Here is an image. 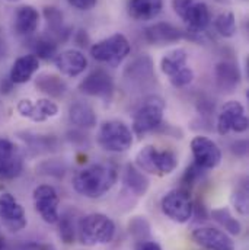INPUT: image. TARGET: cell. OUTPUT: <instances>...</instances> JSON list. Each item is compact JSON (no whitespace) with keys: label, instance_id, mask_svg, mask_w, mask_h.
<instances>
[{"label":"cell","instance_id":"obj_15","mask_svg":"<svg viewBox=\"0 0 249 250\" xmlns=\"http://www.w3.org/2000/svg\"><path fill=\"white\" fill-rule=\"evenodd\" d=\"M16 109L21 117L28 118L34 123H44L50 118H54L59 114L57 104L50 99H38V101L22 99L19 101Z\"/></svg>","mask_w":249,"mask_h":250},{"label":"cell","instance_id":"obj_17","mask_svg":"<svg viewBox=\"0 0 249 250\" xmlns=\"http://www.w3.org/2000/svg\"><path fill=\"white\" fill-rule=\"evenodd\" d=\"M144 38L153 45H169L185 38V32L168 22H158L144 29Z\"/></svg>","mask_w":249,"mask_h":250},{"label":"cell","instance_id":"obj_24","mask_svg":"<svg viewBox=\"0 0 249 250\" xmlns=\"http://www.w3.org/2000/svg\"><path fill=\"white\" fill-rule=\"evenodd\" d=\"M38 23H40V13L34 6L25 4V6H21L16 10L15 31H16L18 35H21V37L32 35L37 31Z\"/></svg>","mask_w":249,"mask_h":250},{"label":"cell","instance_id":"obj_40","mask_svg":"<svg viewBox=\"0 0 249 250\" xmlns=\"http://www.w3.org/2000/svg\"><path fill=\"white\" fill-rule=\"evenodd\" d=\"M230 151L233 154L239 156V157L247 156V153H248V141L247 140H238V141H235L230 146Z\"/></svg>","mask_w":249,"mask_h":250},{"label":"cell","instance_id":"obj_32","mask_svg":"<svg viewBox=\"0 0 249 250\" xmlns=\"http://www.w3.org/2000/svg\"><path fill=\"white\" fill-rule=\"evenodd\" d=\"M57 223H59V234L63 243L71 245L74 242L76 230H77V224L74 221V215L71 214V211H64L59 217Z\"/></svg>","mask_w":249,"mask_h":250},{"label":"cell","instance_id":"obj_14","mask_svg":"<svg viewBox=\"0 0 249 250\" xmlns=\"http://www.w3.org/2000/svg\"><path fill=\"white\" fill-rule=\"evenodd\" d=\"M191 236L198 246L205 250H235V242L230 234L214 227H198Z\"/></svg>","mask_w":249,"mask_h":250},{"label":"cell","instance_id":"obj_29","mask_svg":"<svg viewBox=\"0 0 249 250\" xmlns=\"http://www.w3.org/2000/svg\"><path fill=\"white\" fill-rule=\"evenodd\" d=\"M28 47L31 50V54H34L38 60H50L57 56L59 44L48 35H44L28 41Z\"/></svg>","mask_w":249,"mask_h":250},{"label":"cell","instance_id":"obj_46","mask_svg":"<svg viewBox=\"0 0 249 250\" xmlns=\"http://www.w3.org/2000/svg\"><path fill=\"white\" fill-rule=\"evenodd\" d=\"M3 115H4V105H3V102L0 99V123L3 121Z\"/></svg>","mask_w":249,"mask_h":250},{"label":"cell","instance_id":"obj_37","mask_svg":"<svg viewBox=\"0 0 249 250\" xmlns=\"http://www.w3.org/2000/svg\"><path fill=\"white\" fill-rule=\"evenodd\" d=\"M204 176V169H201L200 166H197L195 163H192L191 166H188L184 176H182V184L184 188L192 187L197 181H200Z\"/></svg>","mask_w":249,"mask_h":250},{"label":"cell","instance_id":"obj_4","mask_svg":"<svg viewBox=\"0 0 249 250\" xmlns=\"http://www.w3.org/2000/svg\"><path fill=\"white\" fill-rule=\"evenodd\" d=\"M96 140L105 151L124 153L133 146V131L123 121L110 120L99 126Z\"/></svg>","mask_w":249,"mask_h":250},{"label":"cell","instance_id":"obj_44","mask_svg":"<svg viewBox=\"0 0 249 250\" xmlns=\"http://www.w3.org/2000/svg\"><path fill=\"white\" fill-rule=\"evenodd\" d=\"M12 87H13V83H12L10 79L7 77V79L1 83V92H3V93H10Z\"/></svg>","mask_w":249,"mask_h":250},{"label":"cell","instance_id":"obj_2","mask_svg":"<svg viewBox=\"0 0 249 250\" xmlns=\"http://www.w3.org/2000/svg\"><path fill=\"white\" fill-rule=\"evenodd\" d=\"M115 223L105 214L92 212L82 217L77 223V237L85 246L108 245L115 237Z\"/></svg>","mask_w":249,"mask_h":250},{"label":"cell","instance_id":"obj_22","mask_svg":"<svg viewBox=\"0 0 249 250\" xmlns=\"http://www.w3.org/2000/svg\"><path fill=\"white\" fill-rule=\"evenodd\" d=\"M163 0H128L127 12L131 19L138 22L152 21L162 12Z\"/></svg>","mask_w":249,"mask_h":250},{"label":"cell","instance_id":"obj_41","mask_svg":"<svg viewBox=\"0 0 249 250\" xmlns=\"http://www.w3.org/2000/svg\"><path fill=\"white\" fill-rule=\"evenodd\" d=\"M136 250H162L160 245L158 242L153 240H143V242H137L136 245Z\"/></svg>","mask_w":249,"mask_h":250},{"label":"cell","instance_id":"obj_26","mask_svg":"<svg viewBox=\"0 0 249 250\" xmlns=\"http://www.w3.org/2000/svg\"><path fill=\"white\" fill-rule=\"evenodd\" d=\"M123 185L124 188L136 196H143L149 190L150 182L147 176L134 165H127L123 172Z\"/></svg>","mask_w":249,"mask_h":250},{"label":"cell","instance_id":"obj_5","mask_svg":"<svg viewBox=\"0 0 249 250\" xmlns=\"http://www.w3.org/2000/svg\"><path fill=\"white\" fill-rule=\"evenodd\" d=\"M165 102L159 96H147L133 117V132L144 135L159 128L163 121Z\"/></svg>","mask_w":249,"mask_h":250},{"label":"cell","instance_id":"obj_19","mask_svg":"<svg viewBox=\"0 0 249 250\" xmlns=\"http://www.w3.org/2000/svg\"><path fill=\"white\" fill-rule=\"evenodd\" d=\"M59 71L67 77H77L88 68V59L79 50H66L54 57Z\"/></svg>","mask_w":249,"mask_h":250},{"label":"cell","instance_id":"obj_30","mask_svg":"<svg viewBox=\"0 0 249 250\" xmlns=\"http://www.w3.org/2000/svg\"><path fill=\"white\" fill-rule=\"evenodd\" d=\"M188 54L184 48H177L168 54H165L160 60V70L163 74H166L168 77L174 76L175 73H178L180 70H182L184 67H187Z\"/></svg>","mask_w":249,"mask_h":250},{"label":"cell","instance_id":"obj_1","mask_svg":"<svg viewBox=\"0 0 249 250\" xmlns=\"http://www.w3.org/2000/svg\"><path fill=\"white\" fill-rule=\"evenodd\" d=\"M118 172L110 165H91L80 169L71 181V185L82 196L96 199L110 192L117 184Z\"/></svg>","mask_w":249,"mask_h":250},{"label":"cell","instance_id":"obj_38","mask_svg":"<svg viewBox=\"0 0 249 250\" xmlns=\"http://www.w3.org/2000/svg\"><path fill=\"white\" fill-rule=\"evenodd\" d=\"M70 6L76 7L77 10H82V12H86V10H92L98 0H67Z\"/></svg>","mask_w":249,"mask_h":250},{"label":"cell","instance_id":"obj_10","mask_svg":"<svg viewBox=\"0 0 249 250\" xmlns=\"http://www.w3.org/2000/svg\"><path fill=\"white\" fill-rule=\"evenodd\" d=\"M191 151L194 163L204 170L216 169L222 163L220 147L208 137L197 135L191 140Z\"/></svg>","mask_w":249,"mask_h":250},{"label":"cell","instance_id":"obj_47","mask_svg":"<svg viewBox=\"0 0 249 250\" xmlns=\"http://www.w3.org/2000/svg\"><path fill=\"white\" fill-rule=\"evenodd\" d=\"M0 250H6V240L1 234H0Z\"/></svg>","mask_w":249,"mask_h":250},{"label":"cell","instance_id":"obj_13","mask_svg":"<svg viewBox=\"0 0 249 250\" xmlns=\"http://www.w3.org/2000/svg\"><path fill=\"white\" fill-rule=\"evenodd\" d=\"M22 169L23 156L19 147L7 138H0V178H18Z\"/></svg>","mask_w":249,"mask_h":250},{"label":"cell","instance_id":"obj_21","mask_svg":"<svg viewBox=\"0 0 249 250\" xmlns=\"http://www.w3.org/2000/svg\"><path fill=\"white\" fill-rule=\"evenodd\" d=\"M38 68H40V60L34 54L22 56L13 62L9 73V79L13 84H23L32 79V76L38 71Z\"/></svg>","mask_w":249,"mask_h":250},{"label":"cell","instance_id":"obj_8","mask_svg":"<svg viewBox=\"0 0 249 250\" xmlns=\"http://www.w3.org/2000/svg\"><path fill=\"white\" fill-rule=\"evenodd\" d=\"M114 90H115L114 79L104 68H96V70L91 71L79 83L80 93H83L86 96H92V98H99L104 101H111Z\"/></svg>","mask_w":249,"mask_h":250},{"label":"cell","instance_id":"obj_49","mask_svg":"<svg viewBox=\"0 0 249 250\" xmlns=\"http://www.w3.org/2000/svg\"><path fill=\"white\" fill-rule=\"evenodd\" d=\"M7 1H18V0H7Z\"/></svg>","mask_w":249,"mask_h":250},{"label":"cell","instance_id":"obj_42","mask_svg":"<svg viewBox=\"0 0 249 250\" xmlns=\"http://www.w3.org/2000/svg\"><path fill=\"white\" fill-rule=\"evenodd\" d=\"M74 42H76L79 47H86L88 42H89V37H88L86 31H83V29L77 31V32L74 34Z\"/></svg>","mask_w":249,"mask_h":250},{"label":"cell","instance_id":"obj_34","mask_svg":"<svg viewBox=\"0 0 249 250\" xmlns=\"http://www.w3.org/2000/svg\"><path fill=\"white\" fill-rule=\"evenodd\" d=\"M130 234L137 240V242H143V240H149L150 236V226L147 223V220L144 217H134L130 224Z\"/></svg>","mask_w":249,"mask_h":250},{"label":"cell","instance_id":"obj_27","mask_svg":"<svg viewBox=\"0 0 249 250\" xmlns=\"http://www.w3.org/2000/svg\"><path fill=\"white\" fill-rule=\"evenodd\" d=\"M35 86L40 92L54 99H60L67 93V83L53 73H41L35 79Z\"/></svg>","mask_w":249,"mask_h":250},{"label":"cell","instance_id":"obj_6","mask_svg":"<svg viewBox=\"0 0 249 250\" xmlns=\"http://www.w3.org/2000/svg\"><path fill=\"white\" fill-rule=\"evenodd\" d=\"M131 45L123 34H114L91 47V56L98 62L117 67L130 54Z\"/></svg>","mask_w":249,"mask_h":250},{"label":"cell","instance_id":"obj_3","mask_svg":"<svg viewBox=\"0 0 249 250\" xmlns=\"http://www.w3.org/2000/svg\"><path fill=\"white\" fill-rule=\"evenodd\" d=\"M136 165L143 172L165 176L178 167V156L172 150H159L155 146H146L136 154Z\"/></svg>","mask_w":249,"mask_h":250},{"label":"cell","instance_id":"obj_16","mask_svg":"<svg viewBox=\"0 0 249 250\" xmlns=\"http://www.w3.org/2000/svg\"><path fill=\"white\" fill-rule=\"evenodd\" d=\"M124 79L127 83L137 87H144L152 82H155L156 76H155L152 59L144 54L133 60L125 68Z\"/></svg>","mask_w":249,"mask_h":250},{"label":"cell","instance_id":"obj_9","mask_svg":"<svg viewBox=\"0 0 249 250\" xmlns=\"http://www.w3.org/2000/svg\"><path fill=\"white\" fill-rule=\"evenodd\" d=\"M34 205L47 224H56L60 217V198L51 185H40L34 189Z\"/></svg>","mask_w":249,"mask_h":250},{"label":"cell","instance_id":"obj_23","mask_svg":"<svg viewBox=\"0 0 249 250\" xmlns=\"http://www.w3.org/2000/svg\"><path fill=\"white\" fill-rule=\"evenodd\" d=\"M68 121L79 129H89L96 125L98 117L95 109L88 102L77 101L73 102L68 108Z\"/></svg>","mask_w":249,"mask_h":250},{"label":"cell","instance_id":"obj_18","mask_svg":"<svg viewBox=\"0 0 249 250\" xmlns=\"http://www.w3.org/2000/svg\"><path fill=\"white\" fill-rule=\"evenodd\" d=\"M184 22L188 23V31L191 32H204L211 22L210 9L204 1L191 0L187 9L180 16Z\"/></svg>","mask_w":249,"mask_h":250},{"label":"cell","instance_id":"obj_31","mask_svg":"<svg viewBox=\"0 0 249 250\" xmlns=\"http://www.w3.org/2000/svg\"><path fill=\"white\" fill-rule=\"evenodd\" d=\"M210 215H211V218H213L222 229H225V231H226L227 234H232V236L241 234L242 226H241V223L232 215V212H230L229 208H226V207H223V208H216V209L211 211Z\"/></svg>","mask_w":249,"mask_h":250},{"label":"cell","instance_id":"obj_11","mask_svg":"<svg viewBox=\"0 0 249 250\" xmlns=\"http://www.w3.org/2000/svg\"><path fill=\"white\" fill-rule=\"evenodd\" d=\"M248 117L245 114V108L238 101H229L225 104L222 112L217 118V132L220 135H226L230 131L245 132L248 129Z\"/></svg>","mask_w":249,"mask_h":250},{"label":"cell","instance_id":"obj_48","mask_svg":"<svg viewBox=\"0 0 249 250\" xmlns=\"http://www.w3.org/2000/svg\"><path fill=\"white\" fill-rule=\"evenodd\" d=\"M1 34H3V29L0 28V37H1Z\"/></svg>","mask_w":249,"mask_h":250},{"label":"cell","instance_id":"obj_7","mask_svg":"<svg viewBox=\"0 0 249 250\" xmlns=\"http://www.w3.org/2000/svg\"><path fill=\"white\" fill-rule=\"evenodd\" d=\"M162 212L172 221L184 224L194 215V202L188 188H177L169 190L160 201Z\"/></svg>","mask_w":249,"mask_h":250},{"label":"cell","instance_id":"obj_28","mask_svg":"<svg viewBox=\"0 0 249 250\" xmlns=\"http://www.w3.org/2000/svg\"><path fill=\"white\" fill-rule=\"evenodd\" d=\"M21 140L25 141V144L37 151V153H50L54 151L59 147V140L54 135H44V134H35V132H19L18 134Z\"/></svg>","mask_w":249,"mask_h":250},{"label":"cell","instance_id":"obj_39","mask_svg":"<svg viewBox=\"0 0 249 250\" xmlns=\"http://www.w3.org/2000/svg\"><path fill=\"white\" fill-rule=\"evenodd\" d=\"M18 250H57L53 245L48 243H40V242H28L21 245Z\"/></svg>","mask_w":249,"mask_h":250},{"label":"cell","instance_id":"obj_45","mask_svg":"<svg viewBox=\"0 0 249 250\" xmlns=\"http://www.w3.org/2000/svg\"><path fill=\"white\" fill-rule=\"evenodd\" d=\"M6 56H7V45H6L4 40H1V37H0V60L4 59Z\"/></svg>","mask_w":249,"mask_h":250},{"label":"cell","instance_id":"obj_25","mask_svg":"<svg viewBox=\"0 0 249 250\" xmlns=\"http://www.w3.org/2000/svg\"><path fill=\"white\" fill-rule=\"evenodd\" d=\"M44 18H45V22H47V28H48L47 35L50 38H53L57 44L68 40V37L71 34V29L64 25L63 13L57 7H53V6L44 7Z\"/></svg>","mask_w":249,"mask_h":250},{"label":"cell","instance_id":"obj_43","mask_svg":"<svg viewBox=\"0 0 249 250\" xmlns=\"http://www.w3.org/2000/svg\"><path fill=\"white\" fill-rule=\"evenodd\" d=\"M198 111L203 115H210L211 112H214V104L210 102V101H201L198 104Z\"/></svg>","mask_w":249,"mask_h":250},{"label":"cell","instance_id":"obj_20","mask_svg":"<svg viewBox=\"0 0 249 250\" xmlns=\"http://www.w3.org/2000/svg\"><path fill=\"white\" fill-rule=\"evenodd\" d=\"M214 76H216L217 87L225 93H232L241 84V80H242V74H241L239 67L229 60H225V62L216 64Z\"/></svg>","mask_w":249,"mask_h":250},{"label":"cell","instance_id":"obj_36","mask_svg":"<svg viewBox=\"0 0 249 250\" xmlns=\"http://www.w3.org/2000/svg\"><path fill=\"white\" fill-rule=\"evenodd\" d=\"M194 80V71L191 67H184L182 70H180L178 73H175L174 76L169 77V82L174 87L177 89H181V87H185L188 84H191Z\"/></svg>","mask_w":249,"mask_h":250},{"label":"cell","instance_id":"obj_12","mask_svg":"<svg viewBox=\"0 0 249 250\" xmlns=\"http://www.w3.org/2000/svg\"><path fill=\"white\" fill-rule=\"evenodd\" d=\"M0 220L9 231H21L26 227V214L16 198L3 192L0 195Z\"/></svg>","mask_w":249,"mask_h":250},{"label":"cell","instance_id":"obj_35","mask_svg":"<svg viewBox=\"0 0 249 250\" xmlns=\"http://www.w3.org/2000/svg\"><path fill=\"white\" fill-rule=\"evenodd\" d=\"M232 202L236 208V211L242 215L248 214V188L247 185L239 187L232 195Z\"/></svg>","mask_w":249,"mask_h":250},{"label":"cell","instance_id":"obj_33","mask_svg":"<svg viewBox=\"0 0 249 250\" xmlns=\"http://www.w3.org/2000/svg\"><path fill=\"white\" fill-rule=\"evenodd\" d=\"M214 28L216 31L225 37V38H232L236 34V19L232 12H225L220 13L216 21H214Z\"/></svg>","mask_w":249,"mask_h":250}]
</instances>
